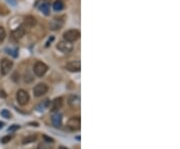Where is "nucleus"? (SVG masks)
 <instances>
[{"instance_id":"f257e3e1","label":"nucleus","mask_w":180,"mask_h":149,"mask_svg":"<svg viewBox=\"0 0 180 149\" xmlns=\"http://www.w3.org/2000/svg\"><path fill=\"white\" fill-rule=\"evenodd\" d=\"M79 37H80V32L76 30V29H70V30L65 31L63 34L64 40L67 42H70V43L78 40Z\"/></svg>"},{"instance_id":"f03ea898","label":"nucleus","mask_w":180,"mask_h":149,"mask_svg":"<svg viewBox=\"0 0 180 149\" xmlns=\"http://www.w3.org/2000/svg\"><path fill=\"white\" fill-rule=\"evenodd\" d=\"M48 70V66L41 61H37L33 66V72L37 77H42Z\"/></svg>"},{"instance_id":"7ed1b4c3","label":"nucleus","mask_w":180,"mask_h":149,"mask_svg":"<svg viewBox=\"0 0 180 149\" xmlns=\"http://www.w3.org/2000/svg\"><path fill=\"white\" fill-rule=\"evenodd\" d=\"M16 99H17L18 103H19L20 105H22V106H24V105H26L28 102H29L30 97H29V94H28L26 90L19 89L16 93Z\"/></svg>"},{"instance_id":"20e7f679","label":"nucleus","mask_w":180,"mask_h":149,"mask_svg":"<svg viewBox=\"0 0 180 149\" xmlns=\"http://www.w3.org/2000/svg\"><path fill=\"white\" fill-rule=\"evenodd\" d=\"M12 67H13L12 61L4 58V59L1 60V63H0V72H1V74L3 76H5L9 73L10 70L12 69Z\"/></svg>"},{"instance_id":"39448f33","label":"nucleus","mask_w":180,"mask_h":149,"mask_svg":"<svg viewBox=\"0 0 180 149\" xmlns=\"http://www.w3.org/2000/svg\"><path fill=\"white\" fill-rule=\"evenodd\" d=\"M67 127L72 131L79 130L81 127V118L79 116H73L67 122Z\"/></svg>"},{"instance_id":"423d86ee","label":"nucleus","mask_w":180,"mask_h":149,"mask_svg":"<svg viewBox=\"0 0 180 149\" xmlns=\"http://www.w3.org/2000/svg\"><path fill=\"white\" fill-rule=\"evenodd\" d=\"M48 91V86L45 83H38L33 88V94L35 97H40Z\"/></svg>"},{"instance_id":"0eeeda50","label":"nucleus","mask_w":180,"mask_h":149,"mask_svg":"<svg viewBox=\"0 0 180 149\" xmlns=\"http://www.w3.org/2000/svg\"><path fill=\"white\" fill-rule=\"evenodd\" d=\"M57 49L62 53H69L73 50V45H72L70 42H67L65 40L60 41L58 44H57Z\"/></svg>"},{"instance_id":"6e6552de","label":"nucleus","mask_w":180,"mask_h":149,"mask_svg":"<svg viewBox=\"0 0 180 149\" xmlns=\"http://www.w3.org/2000/svg\"><path fill=\"white\" fill-rule=\"evenodd\" d=\"M66 69L70 72H79L81 69V63L79 60L70 61L66 64Z\"/></svg>"},{"instance_id":"1a4fd4ad","label":"nucleus","mask_w":180,"mask_h":149,"mask_svg":"<svg viewBox=\"0 0 180 149\" xmlns=\"http://www.w3.org/2000/svg\"><path fill=\"white\" fill-rule=\"evenodd\" d=\"M38 8L42 13H44L45 15H49L50 13V0H41L40 3L37 5Z\"/></svg>"},{"instance_id":"9d476101","label":"nucleus","mask_w":180,"mask_h":149,"mask_svg":"<svg viewBox=\"0 0 180 149\" xmlns=\"http://www.w3.org/2000/svg\"><path fill=\"white\" fill-rule=\"evenodd\" d=\"M68 104L70 105L71 108L79 109L80 108V98L77 95H71L68 98Z\"/></svg>"},{"instance_id":"9b49d317","label":"nucleus","mask_w":180,"mask_h":149,"mask_svg":"<svg viewBox=\"0 0 180 149\" xmlns=\"http://www.w3.org/2000/svg\"><path fill=\"white\" fill-rule=\"evenodd\" d=\"M25 34V29L24 26H19L17 27L16 29H14V30L11 32V35L13 39H15V40H18V39H21L24 36Z\"/></svg>"},{"instance_id":"f8f14e48","label":"nucleus","mask_w":180,"mask_h":149,"mask_svg":"<svg viewBox=\"0 0 180 149\" xmlns=\"http://www.w3.org/2000/svg\"><path fill=\"white\" fill-rule=\"evenodd\" d=\"M51 122L54 127L59 128V127L62 125V115L58 113V112H57V113H54L51 117Z\"/></svg>"},{"instance_id":"ddd939ff","label":"nucleus","mask_w":180,"mask_h":149,"mask_svg":"<svg viewBox=\"0 0 180 149\" xmlns=\"http://www.w3.org/2000/svg\"><path fill=\"white\" fill-rule=\"evenodd\" d=\"M63 105V98L62 97H57L52 101L51 104V110L52 111H57L60 109Z\"/></svg>"},{"instance_id":"4468645a","label":"nucleus","mask_w":180,"mask_h":149,"mask_svg":"<svg viewBox=\"0 0 180 149\" xmlns=\"http://www.w3.org/2000/svg\"><path fill=\"white\" fill-rule=\"evenodd\" d=\"M63 26V21L61 19H54L53 21H51L50 23V28L51 30H59V29Z\"/></svg>"},{"instance_id":"2eb2a0df","label":"nucleus","mask_w":180,"mask_h":149,"mask_svg":"<svg viewBox=\"0 0 180 149\" xmlns=\"http://www.w3.org/2000/svg\"><path fill=\"white\" fill-rule=\"evenodd\" d=\"M35 24H36V19L33 16H26L24 18V25L26 27L31 28L35 26Z\"/></svg>"},{"instance_id":"dca6fc26","label":"nucleus","mask_w":180,"mask_h":149,"mask_svg":"<svg viewBox=\"0 0 180 149\" xmlns=\"http://www.w3.org/2000/svg\"><path fill=\"white\" fill-rule=\"evenodd\" d=\"M64 7V3L62 2V0H56L53 4V9L55 11H61Z\"/></svg>"},{"instance_id":"f3484780","label":"nucleus","mask_w":180,"mask_h":149,"mask_svg":"<svg viewBox=\"0 0 180 149\" xmlns=\"http://www.w3.org/2000/svg\"><path fill=\"white\" fill-rule=\"evenodd\" d=\"M36 139H37V136L36 135H30V136L25 137L23 139V141H22V143L23 144H28V143L33 142V141H35Z\"/></svg>"},{"instance_id":"a211bd4d","label":"nucleus","mask_w":180,"mask_h":149,"mask_svg":"<svg viewBox=\"0 0 180 149\" xmlns=\"http://www.w3.org/2000/svg\"><path fill=\"white\" fill-rule=\"evenodd\" d=\"M5 37H6V31H5V29L0 26V43L4 41Z\"/></svg>"},{"instance_id":"6ab92c4d","label":"nucleus","mask_w":180,"mask_h":149,"mask_svg":"<svg viewBox=\"0 0 180 149\" xmlns=\"http://www.w3.org/2000/svg\"><path fill=\"white\" fill-rule=\"evenodd\" d=\"M1 116L2 117H4V118H6V119H9V118H11V113L7 110V109H3V110L1 111Z\"/></svg>"},{"instance_id":"aec40b11","label":"nucleus","mask_w":180,"mask_h":149,"mask_svg":"<svg viewBox=\"0 0 180 149\" xmlns=\"http://www.w3.org/2000/svg\"><path fill=\"white\" fill-rule=\"evenodd\" d=\"M37 149H51V147H50L48 144H46V143H44V142H42V143H40V144L38 145Z\"/></svg>"},{"instance_id":"412c9836","label":"nucleus","mask_w":180,"mask_h":149,"mask_svg":"<svg viewBox=\"0 0 180 149\" xmlns=\"http://www.w3.org/2000/svg\"><path fill=\"white\" fill-rule=\"evenodd\" d=\"M11 140V136H9V135H7V136H4L2 138V140H1V142L3 144H6V143H8L9 141Z\"/></svg>"},{"instance_id":"4be33fe9","label":"nucleus","mask_w":180,"mask_h":149,"mask_svg":"<svg viewBox=\"0 0 180 149\" xmlns=\"http://www.w3.org/2000/svg\"><path fill=\"white\" fill-rule=\"evenodd\" d=\"M7 51L9 52L8 54H11L12 56H14V57H17V54H16V53L18 52V49H17V48H15L14 50H11V49L8 50V49H7Z\"/></svg>"},{"instance_id":"5701e85b","label":"nucleus","mask_w":180,"mask_h":149,"mask_svg":"<svg viewBox=\"0 0 180 149\" xmlns=\"http://www.w3.org/2000/svg\"><path fill=\"white\" fill-rule=\"evenodd\" d=\"M20 128V126L19 125H17V124H14L12 126H10L9 128H8V131H15V130L17 129H19Z\"/></svg>"},{"instance_id":"b1692460","label":"nucleus","mask_w":180,"mask_h":149,"mask_svg":"<svg viewBox=\"0 0 180 149\" xmlns=\"http://www.w3.org/2000/svg\"><path fill=\"white\" fill-rule=\"evenodd\" d=\"M7 2L9 3L10 5H12V6H16V0H6Z\"/></svg>"},{"instance_id":"393cba45","label":"nucleus","mask_w":180,"mask_h":149,"mask_svg":"<svg viewBox=\"0 0 180 149\" xmlns=\"http://www.w3.org/2000/svg\"><path fill=\"white\" fill-rule=\"evenodd\" d=\"M43 137H44V139L45 140H47V142H53V139H52V138H50V137H47V136H43Z\"/></svg>"},{"instance_id":"a878e982","label":"nucleus","mask_w":180,"mask_h":149,"mask_svg":"<svg viewBox=\"0 0 180 149\" xmlns=\"http://www.w3.org/2000/svg\"><path fill=\"white\" fill-rule=\"evenodd\" d=\"M53 40H54V37H53V36H51V38L49 39V41H48L47 43H46V47H48V46H49V42H51V41H53Z\"/></svg>"},{"instance_id":"bb28decb","label":"nucleus","mask_w":180,"mask_h":149,"mask_svg":"<svg viewBox=\"0 0 180 149\" xmlns=\"http://www.w3.org/2000/svg\"><path fill=\"white\" fill-rule=\"evenodd\" d=\"M3 126H4V123H3V122H0V129L3 128Z\"/></svg>"},{"instance_id":"cd10ccee","label":"nucleus","mask_w":180,"mask_h":149,"mask_svg":"<svg viewBox=\"0 0 180 149\" xmlns=\"http://www.w3.org/2000/svg\"><path fill=\"white\" fill-rule=\"evenodd\" d=\"M59 149H67V148H66V147H63V146H61Z\"/></svg>"}]
</instances>
